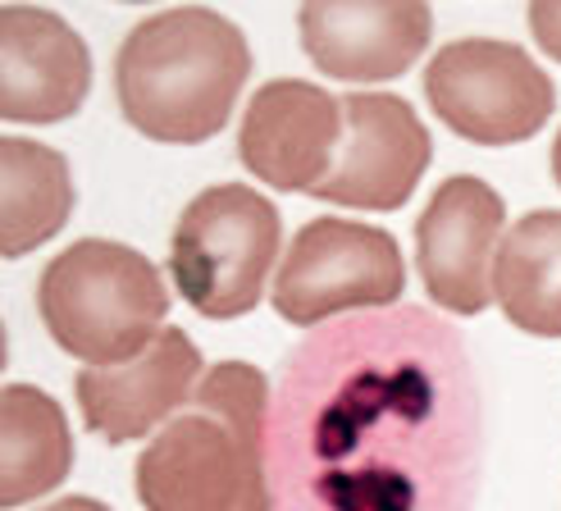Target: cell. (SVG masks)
<instances>
[{
  "mask_svg": "<svg viewBox=\"0 0 561 511\" xmlns=\"http://www.w3.org/2000/svg\"><path fill=\"white\" fill-rule=\"evenodd\" d=\"M484 411L461 333L425 306L311 329L270 402L274 511H470Z\"/></svg>",
  "mask_w": 561,
  "mask_h": 511,
  "instance_id": "cell-1",
  "label": "cell"
},
{
  "mask_svg": "<svg viewBox=\"0 0 561 511\" xmlns=\"http://www.w3.org/2000/svg\"><path fill=\"white\" fill-rule=\"evenodd\" d=\"M270 384L256 365L224 361L133 466L147 511H274Z\"/></svg>",
  "mask_w": 561,
  "mask_h": 511,
  "instance_id": "cell-2",
  "label": "cell"
},
{
  "mask_svg": "<svg viewBox=\"0 0 561 511\" xmlns=\"http://www.w3.org/2000/svg\"><path fill=\"white\" fill-rule=\"evenodd\" d=\"M251 73V46L238 27L206 10L179 5L142 19L115 60L124 120L156 141L196 147L229 124Z\"/></svg>",
  "mask_w": 561,
  "mask_h": 511,
  "instance_id": "cell-3",
  "label": "cell"
},
{
  "mask_svg": "<svg viewBox=\"0 0 561 511\" xmlns=\"http://www.w3.org/2000/svg\"><path fill=\"white\" fill-rule=\"evenodd\" d=\"M37 310L55 348L88 365H119L156 343L170 316V293L142 251L82 238L46 265Z\"/></svg>",
  "mask_w": 561,
  "mask_h": 511,
  "instance_id": "cell-4",
  "label": "cell"
},
{
  "mask_svg": "<svg viewBox=\"0 0 561 511\" xmlns=\"http://www.w3.org/2000/svg\"><path fill=\"white\" fill-rule=\"evenodd\" d=\"M284 247L278 211L242 183H215L192 196L170 242V274L183 302L206 320H238L265 297Z\"/></svg>",
  "mask_w": 561,
  "mask_h": 511,
  "instance_id": "cell-5",
  "label": "cell"
},
{
  "mask_svg": "<svg viewBox=\"0 0 561 511\" xmlns=\"http://www.w3.org/2000/svg\"><path fill=\"white\" fill-rule=\"evenodd\" d=\"M434 115L474 147L529 141L557 110L552 78L516 42L466 37L447 42L425 69Z\"/></svg>",
  "mask_w": 561,
  "mask_h": 511,
  "instance_id": "cell-6",
  "label": "cell"
},
{
  "mask_svg": "<svg viewBox=\"0 0 561 511\" xmlns=\"http://www.w3.org/2000/svg\"><path fill=\"white\" fill-rule=\"evenodd\" d=\"M407 288V261L392 234L356 219H311L288 242L274 279V310L297 329L339 310H388Z\"/></svg>",
  "mask_w": 561,
  "mask_h": 511,
  "instance_id": "cell-7",
  "label": "cell"
},
{
  "mask_svg": "<svg viewBox=\"0 0 561 511\" xmlns=\"http://www.w3.org/2000/svg\"><path fill=\"white\" fill-rule=\"evenodd\" d=\"M430 156V128L402 96L352 92L343 96V147L311 196L333 206L398 211L425 179Z\"/></svg>",
  "mask_w": 561,
  "mask_h": 511,
  "instance_id": "cell-8",
  "label": "cell"
},
{
  "mask_svg": "<svg viewBox=\"0 0 561 511\" xmlns=\"http://www.w3.org/2000/svg\"><path fill=\"white\" fill-rule=\"evenodd\" d=\"M507 206L474 174H453L434 188L415 219V256L430 297L453 316H480L493 306V270L502 251Z\"/></svg>",
  "mask_w": 561,
  "mask_h": 511,
  "instance_id": "cell-9",
  "label": "cell"
},
{
  "mask_svg": "<svg viewBox=\"0 0 561 511\" xmlns=\"http://www.w3.org/2000/svg\"><path fill=\"white\" fill-rule=\"evenodd\" d=\"M343 147V101L316 82L274 78L251 96L238 156L278 192H311Z\"/></svg>",
  "mask_w": 561,
  "mask_h": 511,
  "instance_id": "cell-10",
  "label": "cell"
},
{
  "mask_svg": "<svg viewBox=\"0 0 561 511\" xmlns=\"http://www.w3.org/2000/svg\"><path fill=\"white\" fill-rule=\"evenodd\" d=\"M92 92V55L73 27L42 5L0 10V115L10 124H60Z\"/></svg>",
  "mask_w": 561,
  "mask_h": 511,
  "instance_id": "cell-11",
  "label": "cell"
},
{
  "mask_svg": "<svg viewBox=\"0 0 561 511\" xmlns=\"http://www.w3.org/2000/svg\"><path fill=\"white\" fill-rule=\"evenodd\" d=\"M297 27L320 73L343 82H383L420 60L434 33V14L425 0H306Z\"/></svg>",
  "mask_w": 561,
  "mask_h": 511,
  "instance_id": "cell-12",
  "label": "cell"
},
{
  "mask_svg": "<svg viewBox=\"0 0 561 511\" xmlns=\"http://www.w3.org/2000/svg\"><path fill=\"white\" fill-rule=\"evenodd\" d=\"M202 352L183 329H160L147 352L119 365H88L78 375V407L88 430L105 443L147 439L156 424H170L202 384Z\"/></svg>",
  "mask_w": 561,
  "mask_h": 511,
  "instance_id": "cell-13",
  "label": "cell"
},
{
  "mask_svg": "<svg viewBox=\"0 0 561 511\" xmlns=\"http://www.w3.org/2000/svg\"><path fill=\"white\" fill-rule=\"evenodd\" d=\"M73 466L69 420L50 393L10 384L0 402V502L19 507L65 485Z\"/></svg>",
  "mask_w": 561,
  "mask_h": 511,
  "instance_id": "cell-14",
  "label": "cell"
},
{
  "mask_svg": "<svg viewBox=\"0 0 561 511\" xmlns=\"http://www.w3.org/2000/svg\"><path fill=\"white\" fill-rule=\"evenodd\" d=\"M73 211L69 160L42 141H0V251L19 261L50 242Z\"/></svg>",
  "mask_w": 561,
  "mask_h": 511,
  "instance_id": "cell-15",
  "label": "cell"
},
{
  "mask_svg": "<svg viewBox=\"0 0 561 511\" xmlns=\"http://www.w3.org/2000/svg\"><path fill=\"white\" fill-rule=\"evenodd\" d=\"M493 302L516 329L561 338V211H529L502 238Z\"/></svg>",
  "mask_w": 561,
  "mask_h": 511,
  "instance_id": "cell-16",
  "label": "cell"
},
{
  "mask_svg": "<svg viewBox=\"0 0 561 511\" xmlns=\"http://www.w3.org/2000/svg\"><path fill=\"white\" fill-rule=\"evenodd\" d=\"M529 33L552 60H561V0H535L529 5Z\"/></svg>",
  "mask_w": 561,
  "mask_h": 511,
  "instance_id": "cell-17",
  "label": "cell"
},
{
  "mask_svg": "<svg viewBox=\"0 0 561 511\" xmlns=\"http://www.w3.org/2000/svg\"><path fill=\"white\" fill-rule=\"evenodd\" d=\"M42 511H110V507L96 502V498H60V502H50V507H42Z\"/></svg>",
  "mask_w": 561,
  "mask_h": 511,
  "instance_id": "cell-18",
  "label": "cell"
},
{
  "mask_svg": "<svg viewBox=\"0 0 561 511\" xmlns=\"http://www.w3.org/2000/svg\"><path fill=\"white\" fill-rule=\"evenodd\" d=\"M552 179H557V188H561V133H557V141H552Z\"/></svg>",
  "mask_w": 561,
  "mask_h": 511,
  "instance_id": "cell-19",
  "label": "cell"
}]
</instances>
